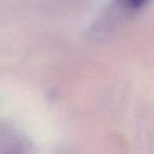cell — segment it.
Wrapping results in <instances>:
<instances>
[{"instance_id": "6da1fadb", "label": "cell", "mask_w": 154, "mask_h": 154, "mask_svg": "<svg viewBox=\"0 0 154 154\" xmlns=\"http://www.w3.org/2000/svg\"><path fill=\"white\" fill-rule=\"evenodd\" d=\"M150 0H125L126 5L131 9H140L145 7Z\"/></svg>"}]
</instances>
